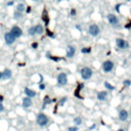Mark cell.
Segmentation results:
<instances>
[{
  "label": "cell",
  "instance_id": "6da1fadb",
  "mask_svg": "<svg viewBox=\"0 0 131 131\" xmlns=\"http://www.w3.org/2000/svg\"><path fill=\"white\" fill-rule=\"evenodd\" d=\"M36 122H37V124H38L40 127H45V126L48 124L49 119H48V117H47L44 113H40V114L37 115Z\"/></svg>",
  "mask_w": 131,
  "mask_h": 131
},
{
  "label": "cell",
  "instance_id": "7a4b0ae2",
  "mask_svg": "<svg viewBox=\"0 0 131 131\" xmlns=\"http://www.w3.org/2000/svg\"><path fill=\"white\" fill-rule=\"evenodd\" d=\"M80 75H81V78H82L83 80H89V79L92 77L93 72H92V70H91L90 68H88V67H83V68L81 69V71H80Z\"/></svg>",
  "mask_w": 131,
  "mask_h": 131
},
{
  "label": "cell",
  "instance_id": "3957f363",
  "mask_svg": "<svg viewBox=\"0 0 131 131\" xmlns=\"http://www.w3.org/2000/svg\"><path fill=\"white\" fill-rule=\"evenodd\" d=\"M114 67H115V64L112 60H105V61L102 62V70H103L104 73L112 72L114 70Z\"/></svg>",
  "mask_w": 131,
  "mask_h": 131
},
{
  "label": "cell",
  "instance_id": "277c9868",
  "mask_svg": "<svg viewBox=\"0 0 131 131\" xmlns=\"http://www.w3.org/2000/svg\"><path fill=\"white\" fill-rule=\"evenodd\" d=\"M56 80H57V84H58L59 86H64V85L68 83L67 74H66V73H60V74H58Z\"/></svg>",
  "mask_w": 131,
  "mask_h": 131
},
{
  "label": "cell",
  "instance_id": "5b68a950",
  "mask_svg": "<svg viewBox=\"0 0 131 131\" xmlns=\"http://www.w3.org/2000/svg\"><path fill=\"white\" fill-rule=\"evenodd\" d=\"M99 32H100V30H99V28H98L97 25H94V24H93V25H90L89 28H88V33H89L91 36H93V37L98 36Z\"/></svg>",
  "mask_w": 131,
  "mask_h": 131
},
{
  "label": "cell",
  "instance_id": "8992f818",
  "mask_svg": "<svg viewBox=\"0 0 131 131\" xmlns=\"http://www.w3.org/2000/svg\"><path fill=\"white\" fill-rule=\"evenodd\" d=\"M116 44H117V46H118L120 49H126V48L129 47L128 42H127L125 39H123V38H117V39H116Z\"/></svg>",
  "mask_w": 131,
  "mask_h": 131
},
{
  "label": "cell",
  "instance_id": "52a82bcc",
  "mask_svg": "<svg viewBox=\"0 0 131 131\" xmlns=\"http://www.w3.org/2000/svg\"><path fill=\"white\" fill-rule=\"evenodd\" d=\"M15 39H16V38H15L10 32L5 33V35H4V40H5V43H6L7 45H11V44H13L14 41H15Z\"/></svg>",
  "mask_w": 131,
  "mask_h": 131
},
{
  "label": "cell",
  "instance_id": "ba28073f",
  "mask_svg": "<svg viewBox=\"0 0 131 131\" xmlns=\"http://www.w3.org/2000/svg\"><path fill=\"white\" fill-rule=\"evenodd\" d=\"M10 33H11L15 38H18V37H20V36L23 35V31H21V29H20L19 27H17V26L12 27L11 30H10Z\"/></svg>",
  "mask_w": 131,
  "mask_h": 131
},
{
  "label": "cell",
  "instance_id": "9c48e42d",
  "mask_svg": "<svg viewBox=\"0 0 131 131\" xmlns=\"http://www.w3.org/2000/svg\"><path fill=\"white\" fill-rule=\"evenodd\" d=\"M107 20H108V23H110L111 25H113V26H116V25L119 24V18H118L114 13H108V14H107Z\"/></svg>",
  "mask_w": 131,
  "mask_h": 131
},
{
  "label": "cell",
  "instance_id": "30bf717a",
  "mask_svg": "<svg viewBox=\"0 0 131 131\" xmlns=\"http://www.w3.org/2000/svg\"><path fill=\"white\" fill-rule=\"evenodd\" d=\"M107 96H108V93L106 92V91H99V92H97V94H96V98L98 99V100H100V101H104V100H106L107 99Z\"/></svg>",
  "mask_w": 131,
  "mask_h": 131
},
{
  "label": "cell",
  "instance_id": "8fae6325",
  "mask_svg": "<svg viewBox=\"0 0 131 131\" xmlns=\"http://www.w3.org/2000/svg\"><path fill=\"white\" fill-rule=\"evenodd\" d=\"M75 53H76V48L74 46H72V45H69L67 47V52H66L67 57H70L71 58V57H73L75 55Z\"/></svg>",
  "mask_w": 131,
  "mask_h": 131
},
{
  "label": "cell",
  "instance_id": "7c38bea8",
  "mask_svg": "<svg viewBox=\"0 0 131 131\" xmlns=\"http://www.w3.org/2000/svg\"><path fill=\"white\" fill-rule=\"evenodd\" d=\"M128 118H129V114H128V112H127L126 110H121V111L119 112V119H120L122 122L127 121Z\"/></svg>",
  "mask_w": 131,
  "mask_h": 131
},
{
  "label": "cell",
  "instance_id": "4fadbf2b",
  "mask_svg": "<svg viewBox=\"0 0 131 131\" xmlns=\"http://www.w3.org/2000/svg\"><path fill=\"white\" fill-rule=\"evenodd\" d=\"M25 94H26L27 97H29V98H33V97L36 96V91H34V90L31 89V88L26 87V88H25Z\"/></svg>",
  "mask_w": 131,
  "mask_h": 131
},
{
  "label": "cell",
  "instance_id": "5bb4252c",
  "mask_svg": "<svg viewBox=\"0 0 131 131\" xmlns=\"http://www.w3.org/2000/svg\"><path fill=\"white\" fill-rule=\"evenodd\" d=\"M11 76H12L11 71L9 69H4V71L2 72V79L3 80H8V79L11 78Z\"/></svg>",
  "mask_w": 131,
  "mask_h": 131
},
{
  "label": "cell",
  "instance_id": "9a60e30c",
  "mask_svg": "<svg viewBox=\"0 0 131 131\" xmlns=\"http://www.w3.org/2000/svg\"><path fill=\"white\" fill-rule=\"evenodd\" d=\"M21 104H23V106L25 107V108H28V107H30L31 105H32V98H29V97H24L23 98V102H21Z\"/></svg>",
  "mask_w": 131,
  "mask_h": 131
},
{
  "label": "cell",
  "instance_id": "2e32d148",
  "mask_svg": "<svg viewBox=\"0 0 131 131\" xmlns=\"http://www.w3.org/2000/svg\"><path fill=\"white\" fill-rule=\"evenodd\" d=\"M35 32L38 35H41V34H43L44 29H43V27L41 25H37V26H35Z\"/></svg>",
  "mask_w": 131,
  "mask_h": 131
},
{
  "label": "cell",
  "instance_id": "e0dca14e",
  "mask_svg": "<svg viewBox=\"0 0 131 131\" xmlns=\"http://www.w3.org/2000/svg\"><path fill=\"white\" fill-rule=\"evenodd\" d=\"M26 10V6H25V4L24 3H19V4H17V6H16V11H18V12H23V11H25Z\"/></svg>",
  "mask_w": 131,
  "mask_h": 131
},
{
  "label": "cell",
  "instance_id": "ac0fdd59",
  "mask_svg": "<svg viewBox=\"0 0 131 131\" xmlns=\"http://www.w3.org/2000/svg\"><path fill=\"white\" fill-rule=\"evenodd\" d=\"M73 123L75 124V126H79V125H81L82 124V119L80 118V117H76V118H74V120H73Z\"/></svg>",
  "mask_w": 131,
  "mask_h": 131
},
{
  "label": "cell",
  "instance_id": "d6986e66",
  "mask_svg": "<svg viewBox=\"0 0 131 131\" xmlns=\"http://www.w3.org/2000/svg\"><path fill=\"white\" fill-rule=\"evenodd\" d=\"M103 85H104V87L106 88V90H114V89H115V87H114L113 85H111L110 82H106V81H105V82L103 83Z\"/></svg>",
  "mask_w": 131,
  "mask_h": 131
},
{
  "label": "cell",
  "instance_id": "ffe728a7",
  "mask_svg": "<svg viewBox=\"0 0 131 131\" xmlns=\"http://www.w3.org/2000/svg\"><path fill=\"white\" fill-rule=\"evenodd\" d=\"M51 101H52V100H51V99H50L48 96H45V97H44V101H43V108H44V107H45L47 104H49Z\"/></svg>",
  "mask_w": 131,
  "mask_h": 131
},
{
  "label": "cell",
  "instance_id": "44dd1931",
  "mask_svg": "<svg viewBox=\"0 0 131 131\" xmlns=\"http://www.w3.org/2000/svg\"><path fill=\"white\" fill-rule=\"evenodd\" d=\"M28 33H29V35H31V36L36 35V32H35V27H31V28L28 30Z\"/></svg>",
  "mask_w": 131,
  "mask_h": 131
},
{
  "label": "cell",
  "instance_id": "7402d4cb",
  "mask_svg": "<svg viewBox=\"0 0 131 131\" xmlns=\"http://www.w3.org/2000/svg\"><path fill=\"white\" fill-rule=\"evenodd\" d=\"M90 51H91V48L90 47H84V48L81 49V52L82 53H89Z\"/></svg>",
  "mask_w": 131,
  "mask_h": 131
},
{
  "label": "cell",
  "instance_id": "603a6c76",
  "mask_svg": "<svg viewBox=\"0 0 131 131\" xmlns=\"http://www.w3.org/2000/svg\"><path fill=\"white\" fill-rule=\"evenodd\" d=\"M78 130H79V128L77 126H71L68 128V131H78Z\"/></svg>",
  "mask_w": 131,
  "mask_h": 131
},
{
  "label": "cell",
  "instance_id": "cb8c5ba5",
  "mask_svg": "<svg viewBox=\"0 0 131 131\" xmlns=\"http://www.w3.org/2000/svg\"><path fill=\"white\" fill-rule=\"evenodd\" d=\"M13 15H14V18H20V17L23 16V15H21V13H20V12H18V11H15Z\"/></svg>",
  "mask_w": 131,
  "mask_h": 131
},
{
  "label": "cell",
  "instance_id": "d4e9b609",
  "mask_svg": "<svg viewBox=\"0 0 131 131\" xmlns=\"http://www.w3.org/2000/svg\"><path fill=\"white\" fill-rule=\"evenodd\" d=\"M123 84H124L125 86H130V85H131V80H128V79H127V80H125V81L123 82Z\"/></svg>",
  "mask_w": 131,
  "mask_h": 131
},
{
  "label": "cell",
  "instance_id": "484cf974",
  "mask_svg": "<svg viewBox=\"0 0 131 131\" xmlns=\"http://www.w3.org/2000/svg\"><path fill=\"white\" fill-rule=\"evenodd\" d=\"M66 101H67V97H62V98L59 100V104H60V105H62Z\"/></svg>",
  "mask_w": 131,
  "mask_h": 131
},
{
  "label": "cell",
  "instance_id": "4316f807",
  "mask_svg": "<svg viewBox=\"0 0 131 131\" xmlns=\"http://www.w3.org/2000/svg\"><path fill=\"white\" fill-rule=\"evenodd\" d=\"M39 89H40V90H44V89H45V84L41 83V84L39 85Z\"/></svg>",
  "mask_w": 131,
  "mask_h": 131
},
{
  "label": "cell",
  "instance_id": "83f0119b",
  "mask_svg": "<svg viewBox=\"0 0 131 131\" xmlns=\"http://www.w3.org/2000/svg\"><path fill=\"white\" fill-rule=\"evenodd\" d=\"M32 47H33L34 49H36V48L38 47V43H37V42H34V43L32 44Z\"/></svg>",
  "mask_w": 131,
  "mask_h": 131
},
{
  "label": "cell",
  "instance_id": "f1b7e54d",
  "mask_svg": "<svg viewBox=\"0 0 131 131\" xmlns=\"http://www.w3.org/2000/svg\"><path fill=\"white\" fill-rule=\"evenodd\" d=\"M3 111H4V105H3V104H2V102L0 101V113H1V112H3Z\"/></svg>",
  "mask_w": 131,
  "mask_h": 131
},
{
  "label": "cell",
  "instance_id": "f546056e",
  "mask_svg": "<svg viewBox=\"0 0 131 131\" xmlns=\"http://www.w3.org/2000/svg\"><path fill=\"white\" fill-rule=\"evenodd\" d=\"M75 13H76V10H75V9H72V10H71V14H72V15H74Z\"/></svg>",
  "mask_w": 131,
  "mask_h": 131
},
{
  "label": "cell",
  "instance_id": "4dcf8cb0",
  "mask_svg": "<svg viewBox=\"0 0 131 131\" xmlns=\"http://www.w3.org/2000/svg\"><path fill=\"white\" fill-rule=\"evenodd\" d=\"M26 8H27V9H26V11H27V12L29 13V12L31 11V7H26Z\"/></svg>",
  "mask_w": 131,
  "mask_h": 131
},
{
  "label": "cell",
  "instance_id": "1f68e13d",
  "mask_svg": "<svg viewBox=\"0 0 131 131\" xmlns=\"http://www.w3.org/2000/svg\"><path fill=\"white\" fill-rule=\"evenodd\" d=\"M7 5H9V6H10V5H13V1H9V2L7 3Z\"/></svg>",
  "mask_w": 131,
  "mask_h": 131
},
{
  "label": "cell",
  "instance_id": "d6a6232c",
  "mask_svg": "<svg viewBox=\"0 0 131 131\" xmlns=\"http://www.w3.org/2000/svg\"><path fill=\"white\" fill-rule=\"evenodd\" d=\"M126 27H127V28H130V27H131V23H129L128 26H126Z\"/></svg>",
  "mask_w": 131,
  "mask_h": 131
},
{
  "label": "cell",
  "instance_id": "836d02e7",
  "mask_svg": "<svg viewBox=\"0 0 131 131\" xmlns=\"http://www.w3.org/2000/svg\"><path fill=\"white\" fill-rule=\"evenodd\" d=\"M0 79H2V72H0Z\"/></svg>",
  "mask_w": 131,
  "mask_h": 131
},
{
  "label": "cell",
  "instance_id": "e575fe53",
  "mask_svg": "<svg viewBox=\"0 0 131 131\" xmlns=\"http://www.w3.org/2000/svg\"><path fill=\"white\" fill-rule=\"evenodd\" d=\"M117 131H124V129H118Z\"/></svg>",
  "mask_w": 131,
  "mask_h": 131
},
{
  "label": "cell",
  "instance_id": "d590c367",
  "mask_svg": "<svg viewBox=\"0 0 131 131\" xmlns=\"http://www.w3.org/2000/svg\"><path fill=\"white\" fill-rule=\"evenodd\" d=\"M57 1H62V0H57Z\"/></svg>",
  "mask_w": 131,
  "mask_h": 131
},
{
  "label": "cell",
  "instance_id": "8d00e7d4",
  "mask_svg": "<svg viewBox=\"0 0 131 131\" xmlns=\"http://www.w3.org/2000/svg\"><path fill=\"white\" fill-rule=\"evenodd\" d=\"M126 1H130V0H126Z\"/></svg>",
  "mask_w": 131,
  "mask_h": 131
},
{
  "label": "cell",
  "instance_id": "74e56055",
  "mask_svg": "<svg viewBox=\"0 0 131 131\" xmlns=\"http://www.w3.org/2000/svg\"><path fill=\"white\" fill-rule=\"evenodd\" d=\"M88 131H89V130H88Z\"/></svg>",
  "mask_w": 131,
  "mask_h": 131
}]
</instances>
